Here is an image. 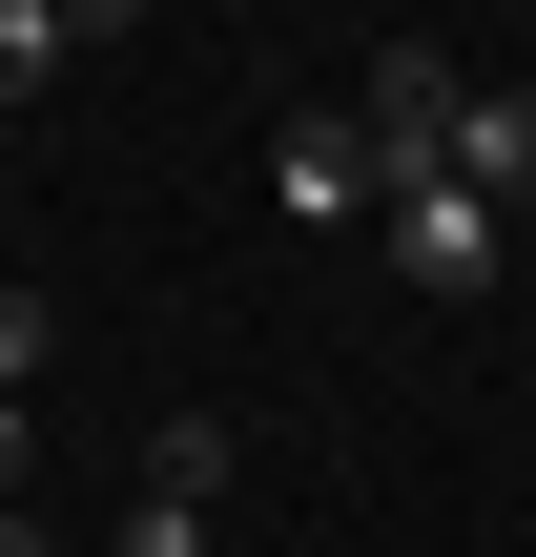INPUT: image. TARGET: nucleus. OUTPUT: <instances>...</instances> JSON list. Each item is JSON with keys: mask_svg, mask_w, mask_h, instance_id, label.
<instances>
[{"mask_svg": "<svg viewBox=\"0 0 536 557\" xmlns=\"http://www.w3.org/2000/svg\"><path fill=\"white\" fill-rule=\"evenodd\" d=\"M0 557H41V517H0Z\"/></svg>", "mask_w": 536, "mask_h": 557, "instance_id": "nucleus-9", "label": "nucleus"}, {"mask_svg": "<svg viewBox=\"0 0 536 557\" xmlns=\"http://www.w3.org/2000/svg\"><path fill=\"white\" fill-rule=\"evenodd\" d=\"M103 21H145V0H0V103H41L62 41H103Z\"/></svg>", "mask_w": 536, "mask_h": 557, "instance_id": "nucleus-6", "label": "nucleus"}, {"mask_svg": "<svg viewBox=\"0 0 536 557\" xmlns=\"http://www.w3.org/2000/svg\"><path fill=\"white\" fill-rule=\"evenodd\" d=\"M434 186H475V207H536V83H475V103H454Z\"/></svg>", "mask_w": 536, "mask_h": 557, "instance_id": "nucleus-5", "label": "nucleus"}, {"mask_svg": "<svg viewBox=\"0 0 536 557\" xmlns=\"http://www.w3.org/2000/svg\"><path fill=\"white\" fill-rule=\"evenodd\" d=\"M41 351H62V310H41V289H21V269H0V393H21V372H41Z\"/></svg>", "mask_w": 536, "mask_h": 557, "instance_id": "nucleus-7", "label": "nucleus"}, {"mask_svg": "<svg viewBox=\"0 0 536 557\" xmlns=\"http://www.w3.org/2000/svg\"><path fill=\"white\" fill-rule=\"evenodd\" d=\"M269 207H289V227H372V207H392L372 124H351V103H289V124H269Z\"/></svg>", "mask_w": 536, "mask_h": 557, "instance_id": "nucleus-1", "label": "nucleus"}, {"mask_svg": "<svg viewBox=\"0 0 536 557\" xmlns=\"http://www.w3.org/2000/svg\"><path fill=\"white\" fill-rule=\"evenodd\" d=\"M372 227H392V269H413V289H434V310H475V289H496V269H516V207H475V186H392V207H372Z\"/></svg>", "mask_w": 536, "mask_h": 557, "instance_id": "nucleus-2", "label": "nucleus"}, {"mask_svg": "<svg viewBox=\"0 0 536 557\" xmlns=\"http://www.w3.org/2000/svg\"><path fill=\"white\" fill-rule=\"evenodd\" d=\"M454 103H475V62H454V41H392V62L351 83V124H372V165H392V186H434V145H454Z\"/></svg>", "mask_w": 536, "mask_h": 557, "instance_id": "nucleus-3", "label": "nucleus"}, {"mask_svg": "<svg viewBox=\"0 0 536 557\" xmlns=\"http://www.w3.org/2000/svg\"><path fill=\"white\" fill-rule=\"evenodd\" d=\"M21 475H41V413H21V393H0V496H21Z\"/></svg>", "mask_w": 536, "mask_h": 557, "instance_id": "nucleus-8", "label": "nucleus"}, {"mask_svg": "<svg viewBox=\"0 0 536 557\" xmlns=\"http://www.w3.org/2000/svg\"><path fill=\"white\" fill-rule=\"evenodd\" d=\"M207 496H227V413H165L145 496H124V557H207Z\"/></svg>", "mask_w": 536, "mask_h": 557, "instance_id": "nucleus-4", "label": "nucleus"}]
</instances>
